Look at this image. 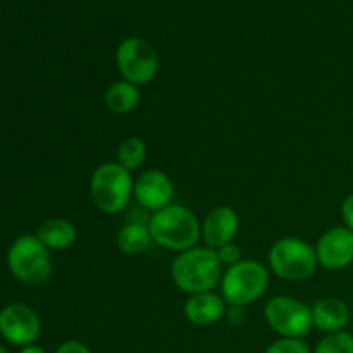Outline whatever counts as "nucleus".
<instances>
[{"label":"nucleus","mask_w":353,"mask_h":353,"mask_svg":"<svg viewBox=\"0 0 353 353\" xmlns=\"http://www.w3.org/2000/svg\"><path fill=\"white\" fill-rule=\"evenodd\" d=\"M224 268L216 250L209 247H193L176 254L171 264V279L179 292L186 295L216 292L223 279Z\"/></svg>","instance_id":"f257e3e1"},{"label":"nucleus","mask_w":353,"mask_h":353,"mask_svg":"<svg viewBox=\"0 0 353 353\" xmlns=\"http://www.w3.org/2000/svg\"><path fill=\"white\" fill-rule=\"evenodd\" d=\"M148 230L155 245L176 254L196 247L202 240L200 219L192 209L181 203H171L150 214Z\"/></svg>","instance_id":"f03ea898"},{"label":"nucleus","mask_w":353,"mask_h":353,"mask_svg":"<svg viewBox=\"0 0 353 353\" xmlns=\"http://www.w3.org/2000/svg\"><path fill=\"white\" fill-rule=\"evenodd\" d=\"M134 179L128 169L114 162H102L90 176L88 192L93 205L103 214L116 216L133 199Z\"/></svg>","instance_id":"7ed1b4c3"},{"label":"nucleus","mask_w":353,"mask_h":353,"mask_svg":"<svg viewBox=\"0 0 353 353\" xmlns=\"http://www.w3.org/2000/svg\"><path fill=\"white\" fill-rule=\"evenodd\" d=\"M317 268L316 247L302 238H279L268 252V269L283 281H305L316 274Z\"/></svg>","instance_id":"20e7f679"},{"label":"nucleus","mask_w":353,"mask_h":353,"mask_svg":"<svg viewBox=\"0 0 353 353\" xmlns=\"http://www.w3.org/2000/svg\"><path fill=\"white\" fill-rule=\"evenodd\" d=\"M271 271L255 259H243L224 269L221 295L231 307H248L268 292Z\"/></svg>","instance_id":"39448f33"},{"label":"nucleus","mask_w":353,"mask_h":353,"mask_svg":"<svg viewBox=\"0 0 353 353\" xmlns=\"http://www.w3.org/2000/svg\"><path fill=\"white\" fill-rule=\"evenodd\" d=\"M7 265L16 279L24 285H43L50 279V250L37 238V234H23L16 238L7 252Z\"/></svg>","instance_id":"423d86ee"},{"label":"nucleus","mask_w":353,"mask_h":353,"mask_svg":"<svg viewBox=\"0 0 353 353\" xmlns=\"http://www.w3.org/2000/svg\"><path fill=\"white\" fill-rule=\"evenodd\" d=\"M265 323L279 338H296L303 340L312 324V307L300 299L290 295H276L264 305Z\"/></svg>","instance_id":"0eeeda50"},{"label":"nucleus","mask_w":353,"mask_h":353,"mask_svg":"<svg viewBox=\"0 0 353 353\" xmlns=\"http://www.w3.org/2000/svg\"><path fill=\"white\" fill-rule=\"evenodd\" d=\"M161 59L148 40L141 37H128L116 48V68L124 81L137 86L150 83L157 76Z\"/></svg>","instance_id":"6e6552de"},{"label":"nucleus","mask_w":353,"mask_h":353,"mask_svg":"<svg viewBox=\"0 0 353 353\" xmlns=\"http://www.w3.org/2000/svg\"><path fill=\"white\" fill-rule=\"evenodd\" d=\"M40 333V316L26 303H9L0 310V336L7 343L24 348L37 343Z\"/></svg>","instance_id":"1a4fd4ad"},{"label":"nucleus","mask_w":353,"mask_h":353,"mask_svg":"<svg viewBox=\"0 0 353 353\" xmlns=\"http://www.w3.org/2000/svg\"><path fill=\"white\" fill-rule=\"evenodd\" d=\"M133 199L141 209L154 214L174 203V183L161 169H148L134 179Z\"/></svg>","instance_id":"9d476101"},{"label":"nucleus","mask_w":353,"mask_h":353,"mask_svg":"<svg viewBox=\"0 0 353 353\" xmlns=\"http://www.w3.org/2000/svg\"><path fill=\"white\" fill-rule=\"evenodd\" d=\"M317 262L327 271H343L353 264V231L334 226L324 231L316 243Z\"/></svg>","instance_id":"9b49d317"},{"label":"nucleus","mask_w":353,"mask_h":353,"mask_svg":"<svg viewBox=\"0 0 353 353\" xmlns=\"http://www.w3.org/2000/svg\"><path fill=\"white\" fill-rule=\"evenodd\" d=\"M240 230V217L238 212L230 205H217L209 210L205 217L200 221V234L205 247L219 250L228 243H233Z\"/></svg>","instance_id":"f8f14e48"},{"label":"nucleus","mask_w":353,"mask_h":353,"mask_svg":"<svg viewBox=\"0 0 353 353\" xmlns=\"http://www.w3.org/2000/svg\"><path fill=\"white\" fill-rule=\"evenodd\" d=\"M228 303L219 292H205L190 295L186 299L183 314L193 326H212L226 317Z\"/></svg>","instance_id":"ddd939ff"},{"label":"nucleus","mask_w":353,"mask_h":353,"mask_svg":"<svg viewBox=\"0 0 353 353\" xmlns=\"http://www.w3.org/2000/svg\"><path fill=\"white\" fill-rule=\"evenodd\" d=\"M350 307L338 296H324L312 305V324L324 334L343 331L350 323Z\"/></svg>","instance_id":"4468645a"},{"label":"nucleus","mask_w":353,"mask_h":353,"mask_svg":"<svg viewBox=\"0 0 353 353\" xmlns=\"http://www.w3.org/2000/svg\"><path fill=\"white\" fill-rule=\"evenodd\" d=\"M34 234L50 252H62L74 243L78 231L71 221L64 217H50L38 226Z\"/></svg>","instance_id":"2eb2a0df"},{"label":"nucleus","mask_w":353,"mask_h":353,"mask_svg":"<svg viewBox=\"0 0 353 353\" xmlns=\"http://www.w3.org/2000/svg\"><path fill=\"white\" fill-rule=\"evenodd\" d=\"M140 86L133 85L130 81L112 83L109 88L103 93V105L109 112L117 114V116H126V114L133 112L140 103Z\"/></svg>","instance_id":"dca6fc26"},{"label":"nucleus","mask_w":353,"mask_h":353,"mask_svg":"<svg viewBox=\"0 0 353 353\" xmlns=\"http://www.w3.org/2000/svg\"><path fill=\"white\" fill-rule=\"evenodd\" d=\"M152 243L154 241H152L150 230H148V221L147 223L130 221L116 234L117 248L126 255L143 254V252L148 250Z\"/></svg>","instance_id":"f3484780"},{"label":"nucleus","mask_w":353,"mask_h":353,"mask_svg":"<svg viewBox=\"0 0 353 353\" xmlns=\"http://www.w3.org/2000/svg\"><path fill=\"white\" fill-rule=\"evenodd\" d=\"M147 152V143L140 137H128L117 147L116 162L130 172H133L145 164Z\"/></svg>","instance_id":"a211bd4d"},{"label":"nucleus","mask_w":353,"mask_h":353,"mask_svg":"<svg viewBox=\"0 0 353 353\" xmlns=\"http://www.w3.org/2000/svg\"><path fill=\"white\" fill-rule=\"evenodd\" d=\"M314 353H353V333L343 330L324 334L323 340L314 348Z\"/></svg>","instance_id":"6ab92c4d"},{"label":"nucleus","mask_w":353,"mask_h":353,"mask_svg":"<svg viewBox=\"0 0 353 353\" xmlns=\"http://www.w3.org/2000/svg\"><path fill=\"white\" fill-rule=\"evenodd\" d=\"M264 353H314L312 348L303 340L296 338H278L272 341Z\"/></svg>","instance_id":"aec40b11"},{"label":"nucleus","mask_w":353,"mask_h":353,"mask_svg":"<svg viewBox=\"0 0 353 353\" xmlns=\"http://www.w3.org/2000/svg\"><path fill=\"white\" fill-rule=\"evenodd\" d=\"M219 255V261L223 264L224 269L231 268V265L238 264L240 261H243V254H241V248L236 243H228L224 247H221L219 250H216Z\"/></svg>","instance_id":"412c9836"},{"label":"nucleus","mask_w":353,"mask_h":353,"mask_svg":"<svg viewBox=\"0 0 353 353\" xmlns=\"http://www.w3.org/2000/svg\"><path fill=\"white\" fill-rule=\"evenodd\" d=\"M55 353H93L90 350V347H86L83 341L79 340H65L62 341L57 347Z\"/></svg>","instance_id":"4be33fe9"},{"label":"nucleus","mask_w":353,"mask_h":353,"mask_svg":"<svg viewBox=\"0 0 353 353\" xmlns=\"http://www.w3.org/2000/svg\"><path fill=\"white\" fill-rule=\"evenodd\" d=\"M341 219H343V226L353 231V193L341 203Z\"/></svg>","instance_id":"5701e85b"},{"label":"nucleus","mask_w":353,"mask_h":353,"mask_svg":"<svg viewBox=\"0 0 353 353\" xmlns=\"http://www.w3.org/2000/svg\"><path fill=\"white\" fill-rule=\"evenodd\" d=\"M226 319L233 326H240L245 323V307H231L228 305L226 310Z\"/></svg>","instance_id":"b1692460"},{"label":"nucleus","mask_w":353,"mask_h":353,"mask_svg":"<svg viewBox=\"0 0 353 353\" xmlns=\"http://www.w3.org/2000/svg\"><path fill=\"white\" fill-rule=\"evenodd\" d=\"M19 353H47V350H45V348H41L40 345L34 343V345H28V347L21 348Z\"/></svg>","instance_id":"393cba45"},{"label":"nucleus","mask_w":353,"mask_h":353,"mask_svg":"<svg viewBox=\"0 0 353 353\" xmlns=\"http://www.w3.org/2000/svg\"><path fill=\"white\" fill-rule=\"evenodd\" d=\"M0 353H9L6 350V347H3V345H0Z\"/></svg>","instance_id":"a878e982"}]
</instances>
